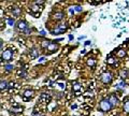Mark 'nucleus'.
<instances>
[{"instance_id": "nucleus-13", "label": "nucleus", "mask_w": 129, "mask_h": 116, "mask_svg": "<svg viewBox=\"0 0 129 116\" xmlns=\"http://www.w3.org/2000/svg\"><path fill=\"white\" fill-rule=\"evenodd\" d=\"M81 86L80 85V83H78V82H74L73 84H72V89H73V91H75V93H79V90L81 89Z\"/></svg>"}, {"instance_id": "nucleus-20", "label": "nucleus", "mask_w": 129, "mask_h": 116, "mask_svg": "<svg viewBox=\"0 0 129 116\" xmlns=\"http://www.w3.org/2000/svg\"><path fill=\"white\" fill-rule=\"evenodd\" d=\"M125 87H126V83H125V82H120V83H118L117 85H116V89L122 90V89L125 88Z\"/></svg>"}, {"instance_id": "nucleus-14", "label": "nucleus", "mask_w": 129, "mask_h": 116, "mask_svg": "<svg viewBox=\"0 0 129 116\" xmlns=\"http://www.w3.org/2000/svg\"><path fill=\"white\" fill-rule=\"evenodd\" d=\"M50 44H51L50 40H43V41L41 42V47H42V49H44V50H46Z\"/></svg>"}, {"instance_id": "nucleus-23", "label": "nucleus", "mask_w": 129, "mask_h": 116, "mask_svg": "<svg viewBox=\"0 0 129 116\" xmlns=\"http://www.w3.org/2000/svg\"><path fill=\"white\" fill-rule=\"evenodd\" d=\"M8 25H9V26H15L14 18H9V19H8Z\"/></svg>"}, {"instance_id": "nucleus-18", "label": "nucleus", "mask_w": 129, "mask_h": 116, "mask_svg": "<svg viewBox=\"0 0 129 116\" xmlns=\"http://www.w3.org/2000/svg\"><path fill=\"white\" fill-rule=\"evenodd\" d=\"M125 55H126V51H125V50H118L117 54H116V56H117L118 58H123V57H125Z\"/></svg>"}, {"instance_id": "nucleus-24", "label": "nucleus", "mask_w": 129, "mask_h": 116, "mask_svg": "<svg viewBox=\"0 0 129 116\" xmlns=\"http://www.w3.org/2000/svg\"><path fill=\"white\" fill-rule=\"evenodd\" d=\"M31 30H32V29H31V28H30L29 26H28V27L26 28V29H25V30H24V31H23V32H24V33H25V34H29V33L31 32Z\"/></svg>"}, {"instance_id": "nucleus-8", "label": "nucleus", "mask_w": 129, "mask_h": 116, "mask_svg": "<svg viewBox=\"0 0 129 116\" xmlns=\"http://www.w3.org/2000/svg\"><path fill=\"white\" fill-rule=\"evenodd\" d=\"M29 54H30V56L32 58H37V57H39V55H40V51H39L38 47L35 46V47H32V49L30 50Z\"/></svg>"}, {"instance_id": "nucleus-17", "label": "nucleus", "mask_w": 129, "mask_h": 116, "mask_svg": "<svg viewBox=\"0 0 129 116\" xmlns=\"http://www.w3.org/2000/svg\"><path fill=\"white\" fill-rule=\"evenodd\" d=\"M39 9H40V6H37V5L34 3L30 8V11L32 12V13H37V12H39Z\"/></svg>"}, {"instance_id": "nucleus-9", "label": "nucleus", "mask_w": 129, "mask_h": 116, "mask_svg": "<svg viewBox=\"0 0 129 116\" xmlns=\"http://www.w3.org/2000/svg\"><path fill=\"white\" fill-rule=\"evenodd\" d=\"M12 13H13V16L18 17L19 15L22 14V10H21V8H18V7H13V9H12Z\"/></svg>"}, {"instance_id": "nucleus-33", "label": "nucleus", "mask_w": 129, "mask_h": 116, "mask_svg": "<svg viewBox=\"0 0 129 116\" xmlns=\"http://www.w3.org/2000/svg\"><path fill=\"white\" fill-rule=\"evenodd\" d=\"M59 86H60V87H61V88H64V87H66V85H63V84H61V83H60V84H59Z\"/></svg>"}, {"instance_id": "nucleus-1", "label": "nucleus", "mask_w": 129, "mask_h": 116, "mask_svg": "<svg viewBox=\"0 0 129 116\" xmlns=\"http://www.w3.org/2000/svg\"><path fill=\"white\" fill-rule=\"evenodd\" d=\"M99 109H100L101 112H109V111H111L113 109V106L110 103V101H109V99L107 98V99H102L101 101H100Z\"/></svg>"}, {"instance_id": "nucleus-29", "label": "nucleus", "mask_w": 129, "mask_h": 116, "mask_svg": "<svg viewBox=\"0 0 129 116\" xmlns=\"http://www.w3.org/2000/svg\"><path fill=\"white\" fill-rule=\"evenodd\" d=\"M44 60H45V57H40L39 58V62H43Z\"/></svg>"}, {"instance_id": "nucleus-34", "label": "nucleus", "mask_w": 129, "mask_h": 116, "mask_svg": "<svg viewBox=\"0 0 129 116\" xmlns=\"http://www.w3.org/2000/svg\"><path fill=\"white\" fill-rule=\"evenodd\" d=\"M86 53V50H83V51H81V54H85Z\"/></svg>"}, {"instance_id": "nucleus-28", "label": "nucleus", "mask_w": 129, "mask_h": 116, "mask_svg": "<svg viewBox=\"0 0 129 116\" xmlns=\"http://www.w3.org/2000/svg\"><path fill=\"white\" fill-rule=\"evenodd\" d=\"M45 34H46V33H45V31H44V30H41V31H40V35H42V37H44Z\"/></svg>"}, {"instance_id": "nucleus-36", "label": "nucleus", "mask_w": 129, "mask_h": 116, "mask_svg": "<svg viewBox=\"0 0 129 116\" xmlns=\"http://www.w3.org/2000/svg\"><path fill=\"white\" fill-rule=\"evenodd\" d=\"M69 39L72 40V39H73V35H71V34H70V35H69Z\"/></svg>"}, {"instance_id": "nucleus-7", "label": "nucleus", "mask_w": 129, "mask_h": 116, "mask_svg": "<svg viewBox=\"0 0 129 116\" xmlns=\"http://www.w3.org/2000/svg\"><path fill=\"white\" fill-rule=\"evenodd\" d=\"M57 49H58V44H56V43H54V42H51V44L48 45L46 51H48V54H53Z\"/></svg>"}, {"instance_id": "nucleus-30", "label": "nucleus", "mask_w": 129, "mask_h": 116, "mask_svg": "<svg viewBox=\"0 0 129 116\" xmlns=\"http://www.w3.org/2000/svg\"><path fill=\"white\" fill-rule=\"evenodd\" d=\"M2 45H3V42H2V40L0 39V50L2 49Z\"/></svg>"}, {"instance_id": "nucleus-26", "label": "nucleus", "mask_w": 129, "mask_h": 116, "mask_svg": "<svg viewBox=\"0 0 129 116\" xmlns=\"http://www.w3.org/2000/svg\"><path fill=\"white\" fill-rule=\"evenodd\" d=\"M74 11H78V12H81V11H82V8H81L80 6H76V7L74 8Z\"/></svg>"}, {"instance_id": "nucleus-5", "label": "nucleus", "mask_w": 129, "mask_h": 116, "mask_svg": "<svg viewBox=\"0 0 129 116\" xmlns=\"http://www.w3.org/2000/svg\"><path fill=\"white\" fill-rule=\"evenodd\" d=\"M23 96H24V99L25 100H29L35 96V93H34V90H31V89H27V90L24 91Z\"/></svg>"}, {"instance_id": "nucleus-4", "label": "nucleus", "mask_w": 129, "mask_h": 116, "mask_svg": "<svg viewBox=\"0 0 129 116\" xmlns=\"http://www.w3.org/2000/svg\"><path fill=\"white\" fill-rule=\"evenodd\" d=\"M27 27H28V23L26 21H18L17 24H16V28H17V30L22 31V32L26 29Z\"/></svg>"}, {"instance_id": "nucleus-6", "label": "nucleus", "mask_w": 129, "mask_h": 116, "mask_svg": "<svg viewBox=\"0 0 129 116\" xmlns=\"http://www.w3.org/2000/svg\"><path fill=\"white\" fill-rule=\"evenodd\" d=\"M108 99H109V101H110V103L112 104V106H113V107L116 106V105L118 104V98L116 97L115 95H111V96H110V97H109Z\"/></svg>"}, {"instance_id": "nucleus-12", "label": "nucleus", "mask_w": 129, "mask_h": 116, "mask_svg": "<svg viewBox=\"0 0 129 116\" xmlns=\"http://www.w3.org/2000/svg\"><path fill=\"white\" fill-rule=\"evenodd\" d=\"M9 88V83L7 81H0V90H5Z\"/></svg>"}, {"instance_id": "nucleus-31", "label": "nucleus", "mask_w": 129, "mask_h": 116, "mask_svg": "<svg viewBox=\"0 0 129 116\" xmlns=\"http://www.w3.org/2000/svg\"><path fill=\"white\" fill-rule=\"evenodd\" d=\"M69 11H70V13H71V14H73V13H74V9H72V8H70V10H69Z\"/></svg>"}, {"instance_id": "nucleus-11", "label": "nucleus", "mask_w": 129, "mask_h": 116, "mask_svg": "<svg viewBox=\"0 0 129 116\" xmlns=\"http://www.w3.org/2000/svg\"><path fill=\"white\" fill-rule=\"evenodd\" d=\"M128 75H129V71H128V70L123 69V70H120V71H119V76L122 78L123 80H124V79H127V78H128Z\"/></svg>"}, {"instance_id": "nucleus-21", "label": "nucleus", "mask_w": 129, "mask_h": 116, "mask_svg": "<svg viewBox=\"0 0 129 116\" xmlns=\"http://www.w3.org/2000/svg\"><path fill=\"white\" fill-rule=\"evenodd\" d=\"M124 111L129 114V99L124 102Z\"/></svg>"}, {"instance_id": "nucleus-25", "label": "nucleus", "mask_w": 129, "mask_h": 116, "mask_svg": "<svg viewBox=\"0 0 129 116\" xmlns=\"http://www.w3.org/2000/svg\"><path fill=\"white\" fill-rule=\"evenodd\" d=\"M44 3V1H42V0H38V1H35V5H37V6H42Z\"/></svg>"}, {"instance_id": "nucleus-32", "label": "nucleus", "mask_w": 129, "mask_h": 116, "mask_svg": "<svg viewBox=\"0 0 129 116\" xmlns=\"http://www.w3.org/2000/svg\"><path fill=\"white\" fill-rule=\"evenodd\" d=\"M89 44H91L90 41H85V45H89Z\"/></svg>"}, {"instance_id": "nucleus-2", "label": "nucleus", "mask_w": 129, "mask_h": 116, "mask_svg": "<svg viewBox=\"0 0 129 116\" xmlns=\"http://www.w3.org/2000/svg\"><path fill=\"white\" fill-rule=\"evenodd\" d=\"M13 58V51L11 49H7L2 52L1 54V59L3 61H10L11 59Z\"/></svg>"}, {"instance_id": "nucleus-22", "label": "nucleus", "mask_w": 129, "mask_h": 116, "mask_svg": "<svg viewBox=\"0 0 129 116\" xmlns=\"http://www.w3.org/2000/svg\"><path fill=\"white\" fill-rule=\"evenodd\" d=\"M13 65H10V63H8V65H6L5 66V70L6 71H8V72H10V71H12L13 70Z\"/></svg>"}, {"instance_id": "nucleus-10", "label": "nucleus", "mask_w": 129, "mask_h": 116, "mask_svg": "<svg viewBox=\"0 0 129 116\" xmlns=\"http://www.w3.org/2000/svg\"><path fill=\"white\" fill-rule=\"evenodd\" d=\"M64 17V13L63 12H56L54 14V18L56 21H61V19Z\"/></svg>"}, {"instance_id": "nucleus-3", "label": "nucleus", "mask_w": 129, "mask_h": 116, "mask_svg": "<svg viewBox=\"0 0 129 116\" xmlns=\"http://www.w3.org/2000/svg\"><path fill=\"white\" fill-rule=\"evenodd\" d=\"M112 74L110 73V72H104V73L101 74V78H100V80H101V82L103 84H110L112 82Z\"/></svg>"}, {"instance_id": "nucleus-37", "label": "nucleus", "mask_w": 129, "mask_h": 116, "mask_svg": "<svg viewBox=\"0 0 129 116\" xmlns=\"http://www.w3.org/2000/svg\"><path fill=\"white\" fill-rule=\"evenodd\" d=\"M128 47H129V44H128Z\"/></svg>"}, {"instance_id": "nucleus-15", "label": "nucleus", "mask_w": 129, "mask_h": 116, "mask_svg": "<svg viewBox=\"0 0 129 116\" xmlns=\"http://www.w3.org/2000/svg\"><path fill=\"white\" fill-rule=\"evenodd\" d=\"M11 111L13 112V113H22V112H23V107L22 106H13L11 109Z\"/></svg>"}, {"instance_id": "nucleus-19", "label": "nucleus", "mask_w": 129, "mask_h": 116, "mask_svg": "<svg viewBox=\"0 0 129 116\" xmlns=\"http://www.w3.org/2000/svg\"><path fill=\"white\" fill-rule=\"evenodd\" d=\"M107 62H108V65L114 66V65H116V59H115V58H113V57H110V58H108V59H107Z\"/></svg>"}, {"instance_id": "nucleus-27", "label": "nucleus", "mask_w": 129, "mask_h": 116, "mask_svg": "<svg viewBox=\"0 0 129 116\" xmlns=\"http://www.w3.org/2000/svg\"><path fill=\"white\" fill-rule=\"evenodd\" d=\"M32 116H43L41 113H39V112H34L32 113Z\"/></svg>"}, {"instance_id": "nucleus-16", "label": "nucleus", "mask_w": 129, "mask_h": 116, "mask_svg": "<svg viewBox=\"0 0 129 116\" xmlns=\"http://www.w3.org/2000/svg\"><path fill=\"white\" fill-rule=\"evenodd\" d=\"M86 63H87V66H88V67H95V65H96V60H95L94 58H89V59H87Z\"/></svg>"}, {"instance_id": "nucleus-35", "label": "nucleus", "mask_w": 129, "mask_h": 116, "mask_svg": "<svg viewBox=\"0 0 129 116\" xmlns=\"http://www.w3.org/2000/svg\"><path fill=\"white\" fill-rule=\"evenodd\" d=\"M83 39H85V37H84V35H82V37H79V40H83Z\"/></svg>"}]
</instances>
